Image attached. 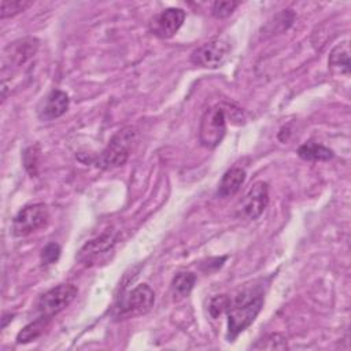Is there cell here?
<instances>
[{
    "label": "cell",
    "instance_id": "ba28073f",
    "mask_svg": "<svg viewBox=\"0 0 351 351\" xmlns=\"http://www.w3.org/2000/svg\"><path fill=\"white\" fill-rule=\"evenodd\" d=\"M269 203V186L263 181L255 182L240 202V217L254 221L262 215Z\"/></svg>",
    "mask_w": 351,
    "mask_h": 351
},
{
    "label": "cell",
    "instance_id": "e0dca14e",
    "mask_svg": "<svg viewBox=\"0 0 351 351\" xmlns=\"http://www.w3.org/2000/svg\"><path fill=\"white\" fill-rule=\"evenodd\" d=\"M196 282V276L191 271H180L171 280L173 293L178 298H185L191 293Z\"/></svg>",
    "mask_w": 351,
    "mask_h": 351
},
{
    "label": "cell",
    "instance_id": "7c38bea8",
    "mask_svg": "<svg viewBox=\"0 0 351 351\" xmlns=\"http://www.w3.org/2000/svg\"><path fill=\"white\" fill-rule=\"evenodd\" d=\"M117 241V237L112 232H104L96 239L89 240L78 252V261L82 263H92L99 256L110 252Z\"/></svg>",
    "mask_w": 351,
    "mask_h": 351
},
{
    "label": "cell",
    "instance_id": "4fadbf2b",
    "mask_svg": "<svg viewBox=\"0 0 351 351\" xmlns=\"http://www.w3.org/2000/svg\"><path fill=\"white\" fill-rule=\"evenodd\" d=\"M244 181H245V170L241 167H232L228 171H225V174L222 176L218 184L217 195L219 197H229L236 192H239Z\"/></svg>",
    "mask_w": 351,
    "mask_h": 351
},
{
    "label": "cell",
    "instance_id": "44dd1931",
    "mask_svg": "<svg viewBox=\"0 0 351 351\" xmlns=\"http://www.w3.org/2000/svg\"><path fill=\"white\" fill-rule=\"evenodd\" d=\"M229 303V298L225 295H217L210 300L208 313L213 318H218L223 311H226Z\"/></svg>",
    "mask_w": 351,
    "mask_h": 351
},
{
    "label": "cell",
    "instance_id": "52a82bcc",
    "mask_svg": "<svg viewBox=\"0 0 351 351\" xmlns=\"http://www.w3.org/2000/svg\"><path fill=\"white\" fill-rule=\"evenodd\" d=\"M48 221V208L44 203H33L27 204L18 211L12 221V233L16 237L27 236Z\"/></svg>",
    "mask_w": 351,
    "mask_h": 351
},
{
    "label": "cell",
    "instance_id": "3957f363",
    "mask_svg": "<svg viewBox=\"0 0 351 351\" xmlns=\"http://www.w3.org/2000/svg\"><path fill=\"white\" fill-rule=\"evenodd\" d=\"M155 303V293L147 284H140L132 291L123 293L114 306L112 315L117 319H126L130 317L148 313Z\"/></svg>",
    "mask_w": 351,
    "mask_h": 351
},
{
    "label": "cell",
    "instance_id": "603a6c76",
    "mask_svg": "<svg viewBox=\"0 0 351 351\" xmlns=\"http://www.w3.org/2000/svg\"><path fill=\"white\" fill-rule=\"evenodd\" d=\"M60 255V247L56 243H49L47 244L43 251H41V262L43 265H49L58 261Z\"/></svg>",
    "mask_w": 351,
    "mask_h": 351
},
{
    "label": "cell",
    "instance_id": "9a60e30c",
    "mask_svg": "<svg viewBox=\"0 0 351 351\" xmlns=\"http://www.w3.org/2000/svg\"><path fill=\"white\" fill-rule=\"evenodd\" d=\"M49 319L51 318L38 315V318H36L34 321L29 322L26 326L22 328V330L16 335V343L26 344V343H30V341L36 340L37 337H40L44 333Z\"/></svg>",
    "mask_w": 351,
    "mask_h": 351
},
{
    "label": "cell",
    "instance_id": "7402d4cb",
    "mask_svg": "<svg viewBox=\"0 0 351 351\" xmlns=\"http://www.w3.org/2000/svg\"><path fill=\"white\" fill-rule=\"evenodd\" d=\"M254 348H266V350H281V348H287V340L285 337H282L281 335H270L267 337H265V343L262 344H256L254 346Z\"/></svg>",
    "mask_w": 351,
    "mask_h": 351
},
{
    "label": "cell",
    "instance_id": "d6986e66",
    "mask_svg": "<svg viewBox=\"0 0 351 351\" xmlns=\"http://www.w3.org/2000/svg\"><path fill=\"white\" fill-rule=\"evenodd\" d=\"M38 156H40V149L38 145H32L29 147L25 154H23V165L27 173L34 177L37 176V169H38Z\"/></svg>",
    "mask_w": 351,
    "mask_h": 351
},
{
    "label": "cell",
    "instance_id": "277c9868",
    "mask_svg": "<svg viewBox=\"0 0 351 351\" xmlns=\"http://www.w3.org/2000/svg\"><path fill=\"white\" fill-rule=\"evenodd\" d=\"M226 133V108L222 104H217L206 110L200 118L199 140L206 148H215L221 144Z\"/></svg>",
    "mask_w": 351,
    "mask_h": 351
},
{
    "label": "cell",
    "instance_id": "ac0fdd59",
    "mask_svg": "<svg viewBox=\"0 0 351 351\" xmlns=\"http://www.w3.org/2000/svg\"><path fill=\"white\" fill-rule=\"evenodd\" d=\"M33 3L26 0H3L1 8H0V16L1 19L15 16L19 12H23L26 8H29Z\"/></svg>",
    "mask_w": 351,
    "mask_h": 351
},
{
    "label": "cell",
    "instance_id": "5bb4252c",
    "mask_svg": "<svg viewBox=\"0 0 351 351\" xmlns=\"http://www.w3.org/2000/svg\"><path fill=\"white\" fill-rule=\"evenodd\" d=\"M328 64L330 69L340 71V74H350V47L348 41L337 44L329 53Z\"/></svg>",
    "mask_w": 351,
    "mask_h": 351
},
{
    "label": "cell",
    "instance_id": "8992f818",
    "mask_svg": "<svg viewBox=\"0 0 351 351\" xmlns=\"http://www.w3.org/2000/svg\"><path fill=\"white\" fill-rule=\"evenodd\" d=\"M230 43L226 38H213L192 52L191 62L200 67L217 69L226 60L230 53Z\"/></svg>",
    "mask_w": 351,
    "mask_h": 351
},
{
    "label": "cell",
    "instance_id": "9c48e42d",
    "mask_svg": "<svg viewBox=\"0 0 351 351\" xmlns=\"http://www.w3.org/2000/svg\"><path fill=\"white\" fill-rule=\"evenodd\" d=\"M185 19V11L181 8H166L159 12L151 22L149 30L159 38L173 37L182 26Z\"/></svg>",
    "mask_w": 351,
    "mask_h": 351
},
{
    "label": "cell",
    "instance_id": "2e32d148",
    "mask_svg": "<svg viewBox=\"0 0 351 351\" xmlns=\"http://www.w3.org/2000/svg\"><path fill=\"white\" fill-rule=\"evenodd\" d=\"M298 155L304 160H329L333 158V151L322 144L308 141L299 147Z\"/></svg>",
    "mask_w": 351,
    "mask_h": 351
},
{
    "label": "cell",
    "instance_id": "7a4b0ae2",
    "mask_svg": "<svg viewBox=\"0 0 351 351\" xmlns=\"http://www.w3.org/2000/svg\"><path fill=\"white\" fill-rule=\"evenodd\" d=\"M137 137V129L134 126H126L118 130L107 144V147L99 154L95 165L103 170L115 169L128 160L132 147Z\"/></svg>",
    "mask_w": 351,
    "mask_h": 351
},
{
    "label": "cell",
    "instance_id": "5b68a950",
    "mask_svg": "<svg viewBox=\"0 0 351 351\" xmlns=\"http://www.w3.org/2000/svg\"><path fill=\"white\" fill-rule=\"evenodd\" d=\"M78 289L73 284H59L40 296L37 300L38 315L52 318L66 308L77 296Z\"/></svg>",
    "mask_w": 351,
    "mask_h": 351
},
{
    "label": "cell",
    "instance_id": "ffe728a7",
    "mask_svg": "<svg viewBox=\"0 0 351 351\" xmlns=\"http://www.w3.org/2000/svg\"><path fill=\"white\" fill-rule=\"evenodd\" d=\"M239 5L237 1L233 0H225V1H214L211 5V14L213 16L222 19V18H228Z\"/></svg>",
    "mask_w": 351,
    "mask_h": 351
},
{
    "label": "cell",
    "instance_id": "30bf717a",
    "mask_svg": "<svg viewBox=\"0 0 351 351\" xmlns=\"http://www.w3.org/2000/svg\"><path fill=\"white\" fill-rule=\"evenodd\" d=\"M38 41L36 38H22L12 44H10L3 53V69L8 64L11 66H22L29 59H32L37 51Z\"/></svg>",
    "mask_w": 351,
    "mask_h": 351
},
{
    "label": "cell",
    "instance_id": "6da1fadb",
    "mask_svg": "<svg viewBox=\"0 0 351 351\" xmlns=\"http://www.w3.org/2000/svg\"><path fill=\"white\" fill-rule=\"evenodd\" d=\"M263 306V292L259 288L240 291L228 303V341H233L256 318Z\"/></svg>",
    "mask_w": 351,
    "mask_h": 351
},
{
    "label": "cell",
    "instance_id": "8fae6325",
    "mask_svg": "<svg viewBox=\"0 0 351 351\" xmlns=\"http://www.w3.org/2000/svg\"><path fill=\"white\" fill-rule=\"evenodd\" d=\"M69 96L59 89L51 90L40 103L37 114L41 121H52L62 117L69 108Z\"/></svg>",
    "mask_w": 351,
    "mask_h": 351
}]
</instances>
